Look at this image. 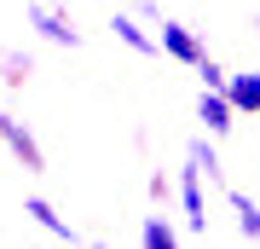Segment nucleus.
<instances>
[{
	"mask_svg": "<svg viewBox=\"0 0 260 249\" xmlns=\"http://www.w3.org/2000/svg\"><path fill=\"white\" fill-rule=\"evenodd\" d=\"M23 18H29V29H35L47 46H64V52H75V46H81V29H75V18L58 6V0H29Z\"/></svg>",
	"mask_w": 260,
	"mask_h": 249,
	"instance_id": "f257e3e1",
	"label": "nucleus"
},
{
	"mask_svg": "<svg viewBox=\"0 0 260 249\" xmlns=\"http://www.w3.org/2000/svg\"><path fill=\"white\" fill-rule=\"evenodd\" d=\"M208 174L185 157V168H179V180H174V191H179V214H185V232L191 238H208Z\"/></svg>",
	"mask_w": 260,
	"mask_h": 249,
	"instance_id": "f03ea898",
	"label": "nucleus"
},
{
	"mask_svg": "<svg viewBox=\"0 0 260 249\" xmlns=\"http://www.w3.org/2000/svg\"><path fill=\"white\" fill-rule=\"evenodd\" d=\"M156 41H162V58H174V64H185V70H197L208 58V41L197 35L191 23H179V18H162L156 23Z\"/></svg>",
	"mask_w": 260,
	"mask_h": 249,
	"instance_id": "7ed1b4c3",
	"label": "nucleus"
},
{
	"mask_svg": "<svg viewBox=\"0 0 260 249\" xmlns=\"http://www.w3.org/2000/svg\"><path fill=\"white\" fill-rule=\"evenodd\" d=\"M0 145L18 157V168H23V174H47V151H41V139L29 133L12 110H0Z\"/></svg>",
	"mask_w": 260,
	"mask_h": 249,
	"instance_id": "20e7f679",
	"label": "nucleus"
},
{
	"mask_svg": "<svg viewBox=\"0 0 260 249\" xmlns=\"http://www.w3.org/2000/svg\"><path fill=\"white\" fill-rule=\"evenodd\" d=\"M237 116H243V110L232 104V93H225V87H203V99H197V122H203L214 139L232 133V128H237Z\"/></svg>",
	"mask_w": 260,
	"mask_h": 249,
	"instance_id": "39448f33",
	"label": "nucleus"
},
{
	"mask_svg": "<svg viewBox=\"0 0 260 249\" xmlns=\"http://www.w3.org/2000/svg\"><path fill=\"white\" fill-rule=\"evenodd\" d=\"M23 214H29V220H35L41 232H47L52 243H81V232H75V226L64 220V214H58V203H52V197L29 191V197H23Z\"/></svg>",
	"mask_w": 260,
	"mask_h": 249,
	"instance_id": "423d86ee",
	"label": "nucleus"
},
{
	"mask_svg": "<svg viewBox=\"0 0 260 249\" xmlns=\"http://www.w3.org/2000/svg\"><path fill=\"white\" fill-rule=\"evenodd\" d=\"M110 29H116V41H121V46H133V52H145V58H150V52H162V41L150 35L156 23H145L139 12H116V18H110Z\"/></svg>",
	"mask_w": 260,
	"mask_h": 249,
	"instance_id": "0eeeda50",
	"label": "nucleus"
},
{
	"mask_svg": "<svg viewBox=\"0 0 260 249\" xmlns=\"http://www.w3.org/2000/svg\"><path fill=\"white\" fill-rule=\"evenodd\" d=\"M185 157H191V162H197V168L208 174V185H220V191H225V162H220V139H214L208 128H203V133H197L191 145H185Z\"/></svg>",
	"mask_w": 260,
	"mask_h": 249,
	"instance_id": "6e6552de",
	"label": "nucleus"
},
{
	"mask_svg": "<svg viewBox=\"0 0 260 249\" xmlns=\"http://www.w3.org/2000/svg\"><path fill=\"white\" fill-rule=\"evenodd\" d=\"M225 209L237 214V238H249V243H260V203L249 191H237V185H225Z\"/></svg>",
	"mask_w": 260,
	"mask_h": 249,
	"instance_id": "1a4fd4ad",
	"label": "nucleus"
},
{
	"mask_svg": "<svg viewBox=\"0 0 260 249\" xmlns=\"http://www.w3.org/2000/svg\"><path fill=\"white\" fill-rule=\"evenodd\" d=\"M225 93H232V104L243 116H260V70H232Z\"/></svg>",
	"mask_w": 260,
	"mask_h": 249,
	"instance_id": "9d476101",
	"label": "nucleus"
},
{
	"mask_svg": "<svg viewBox=\"0 0 260 249\" xmlns=\"http://www.w3.org/2000/svg\"><path fill=\"white\" fill-rule=\"evenodd\" d=\"M179 238H185V232L168 220V214H145V226H139V243L145 249H174Z\"/></svg>",
	"mask_w": 260,
	"mask_h": 249,
	"instance_id": "9b49d317",
	"label": "nucleus"
},
{
	"mask_svg": "<svg viewBox=\"0 0 260 249\" xmlns=\"http://www.w3.org/2000/svg\"><path fill=\"white\" fill-rule=\"evenodd\" d=\"M29 75H35V58H29V52H6V46H0V81H6V87H23Z\"/></svg>",
	"mask_w": 260,
	"mask_h": 249,
	"instance_id": "f8f14e48",
	"label": "nucleus"
},
{
	"mask_svg": "<svg viewBox=\"0 0 260 249\" xmlns=\"http://www.w3.org/2000/svg\"><path fill=\"white\" fill-rule=\"evenodd\" d=\"M197 75H203V87H225V81H232V70H225V64H220L214 52L203 58V64H197Z\"/></svg>",
	"mask_w": 260,
	"mask_h": 249,
	"instance_id": "ddd939ff",
	"label": "nucleus"
},
{
	"mask_svg": "<svg viewBox=\"0 0 260 249\" xmlns=\"http://www.w3.org/2000/svg\"><path fill=\"white\" fill-rule=\"evenodd\" d=\"M145 185H150V197H156V203H168V197H179V191H174V180H168L162 168H150V180H145Z\"/></svg>",
	"mask_w": 260,
	"mask_h": 249,
	"instance_id": "4468645a",
	"label": "nucleus"
},
{
	"mask_svg": "<svg viewBox=\"0 0 260 249\" xmlns=\"http://www.w3.org/2000/svg\"><path fill=\"white\" fill-rule=\"evenodd\" d=\"M139 18L145 23H162V0H139Z\"/></svg>",
	"mask_w": 260,
	"mask_h": 249,
	"instance_id": "2eb2a0df",
	"label": "nucleus"
},
{
	"mask_svg": "<svg viewBox=\"0 0 260 249\" xmlns=\"http://www.w3.org/2000/svg\"><path fill=\"white\" fill-rule=\"evenodd\" d=\"M254 41H260V18H254Z\"/></svg>",
	"mask_w": 260,
	"mask_h": 249,
	"instance_id": "dca6fc26",
	"label": "nucleus"
}]
</instances>
